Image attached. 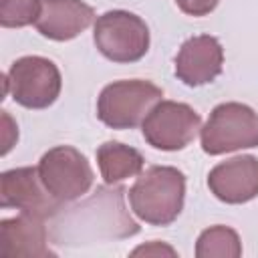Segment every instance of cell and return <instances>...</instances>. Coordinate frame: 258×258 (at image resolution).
Listing matches in <instances>:
<instances>
[{
    "mask_svg": "<svg viewBox=\"0 0 258 258\" xmlns=\"http://www.w3.org/2000/svg\"><path fill=\"white\" fill-rule=\"evenodd\" d=\"M0 206L48 218L58 212L60 202L44 187L38 167H16L4 171L0 177Z\"/></svg>",
    "mask_w": 258,
    "mask_h": 258,
    "instance_id": "8",
    "label": "cell"
},
{
    "mask_svg": "<svg viewBox=\"0 0 258 258\" xmlns=\"http://www.w3.org/2000/svg\"><path fill=\"white\" fill-rule=\"evenodd\" d=\"M179 10L189 14V16H206L210 14L220 0H175Z\"/></svg>",
    "mask_w": 258,
    "mask_h": 258,
    "instance_id": "16",
    "label": "cell"
},
{
    "mask_svg": "<svg viewBox=\"0 0 258 258\" xmlns=\"http://www.w3.org/2000/svg\"><path fill=\"white\" fill-rule=\"evenodd\" d=\"M97 163L105 183L113 185L127 177L139 175L143 169V155L119 141H107L97 149Z\"/></svg>",
    "mask_w": 258,
    "mask_h": 258,
    "instance_id": "13",
    "label": "cell"
},
{
    "mask_svg": "<svg viewBox=\"0 0 258 258\" xmlns=\"http://www.w3.org/2000/svg\"><path fill=\"white\" fill-rule=\"evenodd\" d=\"M38 175L48 194L60 204L79 200L93 185V169L87 157L71 145L48 149L38 161Z\"/></svg>",
    "mask_w": 258,
    "mask_h": 258,
    "instance_id": "6",
    "label": "cell"
},
{
    "mask_svg": "<svg viewBox=\"0 0 258 258\" xmlns=\"http://www.w3.org/2000/svg\"><path fill=\"white\" fill-rule=\"evenodd\" d=\"M200 137L210 155L258 147V113L242 103H222L210 113Z\"/></svg>",
    "mask_w": 258,
    "mask_h": 258,
    "instance_id": "3",
    "label": "cell"
},
{
    "mask_svg": "<svg viewBox=\"0 0 258 258\" xmlns=\"http://www.w3.org/2000/svg\"><path fill=\"white\" fill-rule=\"evenodd\" d=\"M93 40L105 58L113 62H135L149 48V28L133 12L109 10L97 18Z\"/></svg>",
    "mask_w": 258,
    "mask_h": 258,
    "instance_id": "4",
    "label": "cell"
},
{
    "mask_svg": "<svg viewBox=\"0 0 258 258\" xmlns=\"http://www.w3.org/2000/svg\"><path fill=\"white\" fill-rule=\"evenodd\" d=\"M198 258H238L242 256V242L228 226H212L204 230L196 242Z\"/></svg>",
    "mask_w": 258,
    "mask_h": 258,
    "instance_id": "14",
    "label": "cell"
},
{
    "mask_svg": "<svg viewBox=\"0 0 258 258\" xmlns=\"http://www.w3.org/2000/svg\"><path fill=\"white\" fill-rule=\"evenodd\" d=\"M18 139V127L16 121L10 117L8 111H2V155H6Z\"/></svg>",
    "mask_w": 258,
    "mask_h": 258,
    "instance_id": "17",
    "label": "cell"
},
{
    "mask_svg": "<svg viewBox=\"0 0 258 258\" xmlns=\"http://www.w3.org/2000/svg\"><path fill=\"white\" fill-rule=\"evenodd\" d=\"M183 198L185 177L177 167L171 165L149 167L129 189L133 214L151 226L171 224L183 208Z\"/></svg>",
    "mask_w": 258,
    "mask_h": 258,
    "instance_id": "1",
    "label": "cell"
},
{
    "mask_svg": "<svg viewBox=\"0 0 258 258\" xmlns=\"http://www.w3.org/2000/svg\"><path fill=\"white\" fill-rule=\"evenodd\" d=\"M161 97L163 91L149 81H115L101 91L97 115L111 129H133L143 123Z\"/></svg>",
    "mask_w": 258,
    "mask_h": 258,
    "instance_id": "2",
    "label": "cell"
},
{
    "mask_svg": "<svg viewBox=\"0 0 258 258\" xmlns=\"http://www.w3.org/2000/svg\"><path fill=\"white\" fill-rule=\"evenodd\" d=\"M0 256L2 258H46L54 256L48 248L44 218L20 212L16 218L0 222Z\"/></svg>",
    "mask_w": 258,
    "mask_h": 258,
    "instance_id": "10",
    "label": "cell"
},
{
    "mask_svg": "<svg viewBox=\"0 0 258 258\" xmlns=\"http://www.w3.org/2000/svg\"><path fill=\"white\" fill-rule=\"evenodd\" d=\"M95 10L83 0H40L34 22L38 32L50 40H71L91 26Z\"/></svg>",
    "mask_w": 258,
    "mask_h": 258,
    "instance_id": "12",
    "label": "cell"
},
{
    "mask_svg": "<svg viewBox=\"0 0 258 258\" xmlns=\"http://www.w3.org/2000/svg\"><path fill=\"white\" fill-rule=\"evenodd\" d=\"M210 191L226 204H244L258 196V159L240 155L218 163L208 175Z\"/></svg>",
    "mask_w": 258,
    "mask_h": 258,
    "instance_id": "11",
    "label": "cell"
},
{
    "mask_svg": "<svg viewBox=\"0 0 258 258\" xmlns=\"http://www.w3.org/2000/svg\"><path fill=\"white\" fill-rule=\"evenodd\" d=\"M200 115L185 103L159 101L141 123L145 141L161 151L183 149L200 129Z\"/></svg>",
    "mask_w": 258,
    "mask_h": 258,
    "instance_id": "7",
    "label": "cell"
},
{
    "mask_svg": "<svg viewBox=\"0 0 258 258\" xmlns=\"http://www.w3.org/2000/svg\"><path fill=\"white\" fill-rule=\"evenodd\" d=\"M224 64V48L218 38L200 34L187 38L175 56V77L187 87L212 83Z\"/></svg>",
    "mask_w": 258,
    "mask_h": 258,
    "instance_id": "9",
    "label": "cell"
},
{
    "mask_svg": "<svg viewBox=\"0 0 258 258\" xmlns=\"http://www.w3.org/2000/svg\"><path fill=\"white\" fill-rule=\"evenodd\" d=\"M40 12V0H0V24L4 28H22L34 24Z\"/></svg>",
    "mask_w": 258,
    "mask_h": 258,
    "instance_id": "15",
    "label": "cell"
},
{
    "mask_svg": "<svg viewBox=\"0 0 258 258\" xmlns=\"http://www.w3.org/2000/svg\"><path fill=\"white\" fill-rule=\"evenodd\" d=\"M62 81L56 64L44 56H22L4 75V95L26 109H46L60 93Z\"/></svg>",
    "mask_w": 258,
    "mask_h": 258,
    "instance_id": "5",
    "label": "cell"
},
{
    "mask_svg": "<svg viewBox=\"0 0 258 258\" xmlns=\"http://www.w3.org/2000/svg\"><path fill=\"white\" fill-rule=\"evenodd\" d=\"M131 256H171V258H175L177 252L165 242H147V244H141L135 250H131Z\"/></svg>",
    "mask_w": 258,
    "mask_h": 258,
    "instance_id": "18",
    "label": "cell"
}]
</instances>
